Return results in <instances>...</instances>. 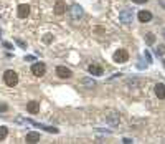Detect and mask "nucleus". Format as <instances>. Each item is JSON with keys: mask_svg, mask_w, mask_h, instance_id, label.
Here are the masks:
<instances>
[{"mask_svg": "<svg viewBox=\"0 0 165 144\" xmlns=\"http://www.w3.org/2000/svg\"><path fill=\"white\" fill-rule=\"evenodd\" d=\"M4 81H5V85L7 86H17V83H18V75L13 71V70H7V71L4 73Z\"/></svg>", "mask_w": 165, "mask_h": 144, "instance_id": "1", "label": "nucleus"}, {"mask_svg": "<svg viewBox=\"0 0 165 144\" xmlns=\"http://www.w3.org/2000/svg\"><path fill=\"white\" fill-rule=\"evenodd\" d=\"M17 121H18V122H27V124H33V126H38V128H41V129L48 131V133H55V134L58 133V129H56V128H53V126H46V124H40V122L32 121V119H23V118H18Z\"/></svg>", "mask_w": 165, "mask_h": 144, "instance_id": "2", "label": "nucleus"}, {"mask_svg": "<svg viewBox=\"0 0 165 144\" xmlns=\"http://www.w3.org/2000/svg\"><path fill=\"white\" fill-rule=\"evenodd\" d=\"M132 18H134V13L130 8H124V10H121V13H119V20H121L122 23H130L132 22Z\"/></svg>", "mask_w": 165, "mask_h": 144, "instance_id": "3", "label": "nucleus"}, {"mask_svg": "<svg viewBox=\"0 0 165 144\" xmlns=\"http://www.w3.org/2000/svg\"><path fill=\"white\" fill-rule=\"evenodd\" d=\"M112 60H114L116 63H126V61L129 60V53H127L126 50H122V48H121V50H117V51L114 53Z\"/></svg>", "mask_w": 165, "mask_h": 144, "instance_id": "4", "label": "nucleus"}, {"mask_svg": "<svg viewBox=\"0 0 165 144\" xmlns=\"http://www.w3.org/2000/svg\"><path fill=\"white\" fill-rule=\"evenodd\" d=\"M71 15H73V20H79V18H82V15H84V12H82V7L78 4H74L71 8Z\"/></svg>", "mask_w": 165, "mask_h": 144, "instance_id": "5", "label": "nucleus"}, {"mask_svg": "<svg viewBox=\"0 0 165 144\" xmlns=\"http://www.w3.org/2000/svg\"><path fill=\"white\" fill-rule=\"evenodd\" d=\"M45 71H46V66H45V63H35V65L32 66V73L35 76H43Z\"/></svg>", "mask_w": 165, "mask_h": 144, "instance_id": "6", "label": "nucleus"}, {"mask_svg": "<svg viewBox=\"0 0 165 144\" xmlns=\"http://www.w3.org/2000/svg\"><path fill=\"white\" fill-rule=\"evenodd\" d=\"M56 75L60 76V78L66 79V78H71L73 73H71V70L66 68V66H58V68H56Z\"/></svg>", "mask_w": 165, "mask_h": 144, "instance_id": "7", "label": "nucleus"}, {"mask_svg": "<svg viewBox=\"0 0 165 144\" xmlns=\"http://www.w3.org/2000/svg\"><path fill=\"white\" fill-rule=\"evenodd\" d=\"M137 18H139V22L147 23V22H150V20H152V13L149 10H140L139 13H137Z\"/></svg>", "mask_w": 165, "mask_h": 144, "instance_id": "8", "label": "nucleus"}, {"mask_svg": "<svg viewBox=\"0 0 165 144\" xmlns=\"http://www.w3.org/2000/svg\"><path fill=\"white\" fill-rule=\"evenodd\" d=\"M27 111L30 114H36L40 111V103L38 101H28V105H27Z\"/></svg>", "mask_w": 165, "mask_h": 144, "instance_id": "9", "label": "nucleus"}, {"mask_svg": "<svg viewBox=\"0 0 165 144\" xmlns=\"http://www.w3.org/2000/svg\"><path fill=\"white\" fill-rule=\"evenodd\" d=\"M28 13H30V5H27V4L18 5V17L20 18H27Z\"/></svg>", "mask_w": 165, "mask_h": 144, "instance_id": "10", "label": "nucleus"}, {"mask_svg": "<svg viewBox=\"0 0 165 144\" xmlns=\"http://www.w3.org/2000/svg\"><path fill=\"white\" fill-rule=\"evenodd\" d=\"M66 12V5H65V2H56V4H55V13L56 15H63Z\"/></svg>", "mask_w": 165, "mask_h": 144, "instance_id": "11", "label": "nucleus"}, {"mask_svg": "<svg viewBox=\"0 0 165 144\" xmlns=\"http://www.w3.org/2000/svg\"><path fill=\"white\" fill-rule=\"evenodd\" d=\"M155 94H157L160 99H165V85H162V83L155 85Z\"/></svg>", "mask_w": 165, "mask_h": 144, "instance_id": "12", "label": "nucleus"}, {"mask_svg": "<svg viewBox=\"0 0 165 144\" xmlns=\"http://www.w3.org/2000/svg\"><path fill=\"white\" fill-rule=\"evenodd\" d=\"M89 73L91 75H94V76H101L102 75V68H101L99 65H89Z\"/></svg>", "mask_w": 165, "mask_h": 144, "instance_id": "13", "label": "nucleus"}, {"mask_svg": "<svg viewBox=\"0 0 165 144\" xmlns=\"http://www.w3.org/2000/svg\"><path fill=\"white\" fill-rule=\"evenodd\" d=\"M38 141H40V134L38 133H28L27 134V143L35 144V143H38Z\"/></svg>", "mask_w": 165, "mask_h": 144, "instance_id": "14", "label": "nucleus"}, {"mask_svg": "<svg viewBox=\"0 0 165 144\" xmlns=\"http://www.w3.org/2000/svg\"><path fill=\"white\" fill-rule=\"evenodd\" d=\"M119 121H121L119 114H109V116H108V122L111 124V126H117Z\"/></svg>", "mask_w": 165, "mask_h": 144, "instance_id": "15", "label": "nucleus"}, {"mask_svg": "<svg viewBox=\"0 0 165 144\" xmlns=\"http://www.w3.org/2000/svg\"><path fill=\"white\" fill-rule=\"evenodd\" d=\"M127 86H132V88H139L140 85H142V79H137V78H130L126 81Z\"/></svg>", "mask_w": 165, "mask_h": 144, "instance_id": "16", "label": "nucleus"}, {"mask_svg": "<svg viewBox=\"0 0 165 144\" xmlns=\"http://www.w3.org/2000/svg\"><path fill=\"white\" fill-rule=\"evenodd\" d=\"M81 85H82V86H86V88H94V86H96V81L91 79V78H82Z\"/></svg>", "mask_w": 165, "mask_h": 144, "instance_id": "17", "label": "nucleus"}, {"mask_svg": "<svg viewBox=\"0 0 165 144\" xmlns=\"http://www.w3.org/2000/svg\"><path fill=\"white\" fill-rule=\"evenodd\" d=\"M145 43L147 45H154L155 43V35L154 33H147V35H145Z\"/></svg>", "mask_w": 165, "mask_h": 144, "instance_id": "18", "label": "nucleus"}, {"mask_svg": "<svg viewBox=\"0 0 165 144\" xmlns=\"http://www.w3.org/2000/svg\"><path fill=\"white\" fill-rule=\"evenodd\" d=\"M8 134V128L7 126H0V141H4Z\"/></svg>", "mask_w": 165, "mask_h": 144, "instance_id": "19", "label": "nucleus"}, {"mask_svg": "<svg viewBox=\"0 0 165 144\" xmlns=\"http://www.w3.org/2000/svg\"><path fill=\"white\" fill-rule=\"evenodd\" d=\"M164 53H165V47L158 45V48H157V55H164Z\"/></svg>", "mask_w": 165, "mask_h": 144, "instance_id": "20", "label": "nucleus"}, {"mask_svg": "<svg viewBox=\"0 0 165 144\" xmlns=\"http://www.w3.org/2000/svg\"><path fill=\"white\" fill-rule=\"evenodd\" d=\"M17 43H18V45H20V47H22V48H25V50H27V45H25V43H23L22 40H17Z\"/></svg>", "mask_w": 165, "mask_h": 144, "instance_id": "21", "label": "nucleus"}, {"mask_svg": "<svg viewBox=\"0 0 165 144\" xmlns=\"http://www.w3.org/2000/svg\"><path fill=\"white\" fill-rule=\"evenodd\" d=\"M145 58H147V61H149V63L152 61V56H150V53H149V51H145Z\"/></svg>", "mask_w": 165, "mask_h": 144, "instance_id": "22", "label": "nucleus"}, {"mask_svg": "<svg viewBox=\"0 0 165 144\" xmlns=\"http://www.w3.org/2000/svg\"><path fill=\"white\" fill-rule=\"evenodd\" d=\"M134 4H145V2H147V0H132Z\"/></svg>", "mask_w": 165, "mask_h": 144, "instance_id": "23", "label": "nucleus"}, {"mask_svg": "<svg viewBox=\"0 0 165 144\" xmlns=\"http://www.w3.org/2000/svg\"><path fill=\"white\" fill-rule=\"evenodd\" d=\"M122 143H126V144H130V143H132V139H129V137H126V139H122Z\"/></svg>", "mask_w": 165, "mask_h": 144, "instance_id": "24", "label": "nucleus"}, {"mask_svg": "<svg viewBox=\"0 0 165 144\" xmlns=\"http://www.w3.org/2000/svg\"><path fill=\"white\" fill-rule=\"evenodd\" d=\"M4 47H5V48H8V50H12V45L8 43V42H5V43H4Z\"/></svg>", "mask_w": 165, "mask_h": 144, "instance_id": "25", "label": "nucleus"}, {"mask_svg": "<svg viewBox=\"0 0 165 144\" xmlns=\"http://www.w3.org/2000/svg\"><path fill=\"white\" fill-rule=\"evenodd\" d=\"M0 111H7V105H0Z\"/></svg>", "mask_w": 165, "mask_h": 144, "instance_id": "26", "label": "nucleus"}, {"mask_svg": "<svg viewBox=\"0 0 165 144\" xmlns=\"http://www.w3.org/2000/svg\"><path fill=\"white\" fill-rule=\"evenodd\" d=\"M158 4L162 5V8H165V0H158Z\"/></svg>", "mask_w": 165, "mask_h": 144, "instance_id": "27", "label": "nucleus"}, {"mask_svg": "<svg viewBox=\"0 0 165 144\" xmlns=\"http://www.w3.org/2000/svg\"><path fill=\"white\" fill-rule=\"evenodd\" d=\"M164 38H165V30H164Z\"/></svg>", "mask_w": 165, "mask_h": 144, "instance_id": "28", "label": "nucleus"}, {"mask_svg": "<svg viewBox=\"0 0 165 144\" xmlns=\"http://www.w3.org/2000/svg\"><path fill=\"white\" fill-rule=\"evenodd\" d=\"M164 65H165V60H164Z\"/></svg>", "mask_w": 165, "mask_h": 144, "instance_id": "29", "label": "nucleus"}]
</instances>
